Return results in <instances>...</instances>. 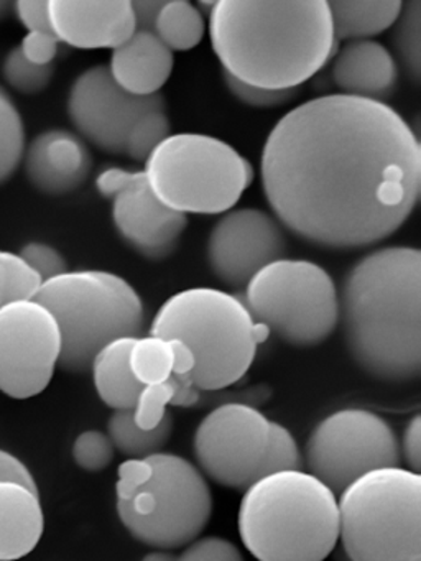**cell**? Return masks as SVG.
Masks as SVG:
<instances>
[{"instance_id": "obj_1", "label": "cell", "mask_w": 421, "mask_h": 561, "mask_svg": "<svg viewBox=\"0 0 421 561\" xmlns=\"http://www.w3.org/2000/svg\"><path fill=\"white\" fill-rule=\"evenodd\" d=\"M262 185L278 221L303 241L367 248L397 232L417 206L420 140L380 101L316 98L273 127Z\"/></svg>"}, {"instance_id": "obj_2", "label": "cell", "mask_w": 421, "mask_h": 561, "mask_svg": "<svg viewBox=\"0 0 421 561\" xmlns=\"http://www.w3.org/2000/svg\"><path fill=\"white\" fill-rule=\"evenodd\" d=\"M209 34L224 71L265 90H298L335 48L325 0H219Z\"/></svg>"}, {"instance_id": "obj_3", "label": "cell", "mask_w": 421, "mask_h": 561, "mask_svg": "<svg viewBox=\"0 0 421 561\" xmlns=\"http://www.w3.org/2000/svg\"><path fill=\"white\" fill-rule=\"evenodd\" d=\"M339 321L352 359L385 382L421 374V252L384 248L352 265L339 294Z\"/></svg>"}, {"instance_id": "obj_4", "label": "cell", "mask_w": 421, "mask_h": 561, "mask_svg": "<svg viewBox=\"0 0 421 561\" xmlns=\"http://www.w3.org/2000/svg\"><path fill=\"white\" fill-rule=\"evenodd\" d=\"M237 527L257 560L321 561L338 545V497L309 471L269 472L247 485Z\"/></svg>"}, {"instance_id": "obj_5", "label": "cell", "mask_w": 421, "mask_h": 561, "mask_svg": "<svg viewBox=\"0 0 421 561\" xmlns=\"http://www.w3.org/2000/svg\"><path fill=\"white\" fill-rule=\"evenodd\" d=\"M150 334L186 343L196 357L191 382L204 392H216L246 376L270 330L253 320L242 298L197 287L171 295L158 308Z\"/></svg>"}, {"instance_id": "obj_6", "label": "cell", "mask_w": 421, "mask_h": 561, "mask_svg": "<svg viewBox=\"0 0 421 561\" xmlns=\"http://www.w3.org/2000/svg\"><path fill=\"white\" fill-rule=\"evenodd\" d=\"M33 298L45 305L58 323V366L66 373H86L102 346L117 337L140 336L144 331L140 295L112 272L66 271L43 280Z\"/></svg>"}, {"instance_id": "obj_7", "label": "cell", "mask_w": 421, "mask_h": 561, "mask_svg": "<svg viewBox=\"0 0 421 561\" xmlns=\"http://www.w3.org/2000/svg\"><path fill=\"white\" fill-rule=\"evenodd\" d=\"M338 511L349 560H421L420 472L400 465L364 472L339 492Z\"/></svg>"}, {"instance_id": "obj_8", "label": "cell", "mask_w": 421, "mask_h": 561, "mask_svg": "<svg viewBox=\"0 0 421 561\" xmlns=\"http://www.w3.org/2000/svg\"><path fill=\"white\" fill-rule=\"evenodd\" d=\"M144 173L155 196L183 215L229 211L253 180L249 160L201 134L168 136L145 160Z\"/></svg>"}, {"instance_id": "obj_9", "label": "cell", "mask_w": 421, "mask_h": 561, "mask_svg": "<svg viewBox=\"0 0 421 561\" xmlns=\"http://www.w3.org/2000/svg\"><path fill=\"white\" fill-rule=\"evenodd\" d=\"M151 474L117 497L122 525L148 547L178 550L200 537L213 514V494L201 469L174 453L147 456Z\"/></svg>"}, {"instance_id": "obj_10", "label": "cell", "mask_w": 421, "mask_h": 561, "mask_svg": "<svg viewBox=\"0 0 421 561\" xmlns=\"http://www.w3.org/2000/svg\"><path fill=\"white\" fill-rule=\"evenodd\" d=\"M242 300L257 323L292 346L321 344L339 323L334 280L321 265L301 259L282 257L260 268Z\"/></svg>"}, {"instance_id": "obj_11", "label": "cell", "mask_w": 421, "mask_h": 561, "mask_svg": "<svg viewBox=\"0 0 421 561\" xmlns=\"http://www.w3.org/2000/svg\"><path fill=\"white\" fill-rule=\"evenodd\" d=\"M308 471L334 492L364 472L401 462L400 442L377 413L342 409L312 428L305 448Z\"/></svg>"}, {"instance_id": "obj_12", "label": "cell", "mask_w": 421, "mask_h": 561, "mask_svg": "<svg viewBox=\"0 0 421 561\" xmlns=\"http://www.w3.org/2000/svg\"><path fill=\"white\" fill-rule=\"evenodd\" d=\"M270 426L272 420L252 403H220L194 432V458L201 472L224 488L246 489L263 476Z\"/></svg>"}, {"instance_id": "obj_13", "label": "cell", "mask_w": 421, "mask_h": 561, "mask_svg": "<svg viewBox=\"0 0 421 561\" xmlns=\"http://www.w3.org/2000/svg\"><path fill=\"white\" fill-rule=\"evenodd\" d=\"M61 333L52 311L35 298L0 307V392L16 400L38 396L52 382Z\"/></svg>"}, {"instance_id": "obj_14", "label": "cell", "mask_w": 421, "mask_h": 561, "mask_svg": "<svg viewBox=\"0 0 421 561\" xmlns=\"http://www.w3.org/2000/svg\"><path fill=\"white\" fill-rule=\"evenodd\" d=\"M95 186L104 198L112 199L115 229L135 252L150 261L173 254L186 229V215L163 205L144 172L112 167L98 176Z\"/></svg>"}, {"instance_id": "obj_15", "label": "cell", "mask_w": 421, "mask_h": 561, "mask_svg": "<svg viewBox=\"0 0 421 561\" xmlns=\"http://www.w3.org/2000/svg\"><path fill=\"white\" fill-rule=\"evenodd\" d=\"M153 110H164L160 93H127L104 65L82 71L69 90L68 116L72 126L98 149L114 156L125 153V139L135 121Z\"/></svg>"}, {"instance_id": "obj_16", "label": "cell", "mask_w": 421, "mask_h": 561, "mask_svg": "<svg viewBox=\"0 0 421 561\" xmlns=\"http://www.w3.org/2000/svg\"><path fill=\"white\" fill-rule=\"evenodd\" d=\"M282 226L262 209L226 211L214 225L207 241L210 271L229 287H246L265 265L285 255Z\"/></svg>"}, {"instance_id": "obj_17", "label": "cell", "mask_w": 421, "mask_h": 561, "mask_svg": "<svg viewBox=\"0 0 421 561\" xmlns=\"http://www.w3.org/2000/svg\"><path fill=\"white\" fill-rule=\"evenodd\" d=\"M48 18L58 42L82 50H114L135 34L134 12L127 0H48Z\"/></svg>"}, {"instance_id": "obj_18", "label": "cell", "mask_w": 421, "mask_h": 561, "mask_svg": "<svg viewBox=\"0 0 421 561\" xmlns=\"http://www.w3.org/2000/svg\"><path fill=\"white\" fill-rule=\"evenodd\" d=\"M29 182L45 195L61 196L78 190L92 170V157L81 137L65 129L38 134L25 150Z\"/></svg>"}, {"instance_id": "obj_19", "label": "cell", "mask_w": 421, "mask_h": 561, "mask_svg": "<svg viewBox=\"0 0 421 561\" xmlns=\"http://www.w3.org/2000/svg\"><path fill=\"white\" fill-rule=\"evenodd\" d=\"M397 78L395 58L374 41L349 42L332 65V80L348 96L384 103L394 94Z\"/></svg>"}, {"instance_id": "obj_20", "label": "cell", "mask_w": 421, "mask_h": 561, "mask_svg": "<svg viewBox=\"0 0 421 561\" xmlns=\"http://www.w3.org/2000/svg\"><path fill=\"white\" fill-rule=\"evenodd\" d=\"M173 64V51L157 35L135 31L127 42L112 50L107 68L122 90L134 96H153L171 77Z\"/></svg>"}, {"instance_id": "obj_21", "label": "cell", "mask_w": 421, "mask_h": 561, "mask_svg": "<svg viewBox=\"0 0 421 561\" xmlns=\"http://www.w3.org/2000/svg\"><path fill=\"white\" fill-rule=\"evenodd\" d=\"M45 530L38 491L0 481V561L20 560L35 550Z\"/></svg>"}, {"instance_id": "obj_22", "label": "cell", "mask_w": 421, "mask_h": 561, "mask_svg": "<svg viewBox=\"0 0 421 561\" xmlns=\"http://www.w3.org/2000/svg\"><path fill=\"white\" fill-rule=\"evenodd\" d=\"M134 336H122L102 346L92 357L91 369L95 390L111 409H134L141 383L128 366V351Z\"/></svg>"}, {"instance_id": "obj_23", "label": "cell", "mask_w": 421, "mask_h": 561, "mask_svg": "<svg viewBox=\"0 0 421 561\" xmlns=\"http://www.w3.org/2000/svg\"><path fill=\"white\" fill-rule=\"evenodd\" d=\"M400 0L328 2L335 41H371V37L391 28L401 11Z\"/></svg>"}, {"instance_id": "obj_24", "label": "cell", "mask_w": 421, "mask_h": 561, "mask_svg": "<svg viewBox=\"0 0 421 561\" xmlns=\"http://www.w3.org/2000/svg\"><path fill=\"white\" fill-rule=\"evenodd\" d=\"M173 433V416L167 412L155 428L144 430L134 422L132 409L114 410L107 422V435L118 451L128 458H144L161 451Z\"/></svg>"}, {"instance_id": "obj_25", "label": "cell", "mask_w": 421, "mask_h": 561, "mask_svg": "<svg viewBox=\"0 0 421 561\" xmlns=\"http://www.w3.org/2000/svg\"><path fill=\"white\" fill-rule=\"evenodd\" d=\"M155 35L168 50H191L203 41V12L187 0L164 2L155 22Z\"/></svg>"}, {"instance_id": "obj_26", "label": "cell", "mask_w": 421, "mask_h": 561, "mask_svg": "<svg viewBox=\"0 0 421 561\" xmlns=\"http://www.w3.org/2000/svg\"><path fill=\"white\" fill-rule=\"evenodd\" d=\"M391 44L408 80L418 87L421 80V2L401 4L400 14L391 25Z\"/></svg>"}, {"instance_id": "obj_27", "label": "cell", "mask_w": 421, "mask_h": 561, "mask_svg": "<svg viewBox=\"0 0 421 561\" xmlns=\"http://www.w3.org/2000/svg\"><path fill=\"white\" fill-rule=\"evenodd\" d=\"M128 366L141 386L160 383L170 379L173 370V354L170 341L164 337L137 336L128 351Z\"/></svg>"}, {"instance_id": "obj_28", "label": "cell", "mask_w": 421, "mask_h": 561, "mask_svg": "<svg viewBox=\"0 0 421 561\" xmlns=\"http://www.w3.org/2000/svg\"><path fill=\"white\" fill-rule=\"evenodd\" d=\"M25 153V127L10 94L0 87V185L9 182Z\"/></svg>"}, {"instance_id": "obj_29", "label": "cell", "mask_w": 421, "mask_h": 561, "mask_svg": "<svg viewBox=\"0 0 421 561\" xmlns=\"http://www.w3.org/2000/svg\"><path fill=\"white\" fill-rule=\"evenodd\" d=\"M170 134V121L164 110H153L135 121L125 139V153L132 160L144 162L150 153L167 139Z\"/></svg>"}, {"instance_id": "obj_30", "label": "cell", "mask_w": 421, "mask_h": 561, "mask_svg": "<svg viewBox=\"0 0 421 561\" xmlns=\"http://www.w3.org/2000/svg\"><path fill=\"white\" fill-rule=\"evenodd\" d=\"M42 278L15 252L0 249V307L19 298H33Z\"/></svg>"}, {"instance_id": "obj_31", "label": "cell", "mask_w": 421, "mask_h": 561, "mask_svg": "<svg viewBox=\"0 0 421 561\" xmlns=\"http://www.w3.org/2000/svg\"><path fill=\"white\" fill-rule=\"evenodd\" d=\"M55 68L53 65L38 67V65L30 64L19 47L12 48L7 54L2 65L3 80L9 87L23 94H36L45 90L52 81Z\"/></svg>"}, {"instance_id": "obj_32", "label": "cell", "mask_w": 421, "mask_h": 561, "mask_svg": "<svg viewBox=\"0 0 421 561\" xmlns=\"http://www.w3.org/2000/svg\"><path fill=\"white\" fill-rule=\"evenodd\" d=\"M177 390L178 379L173 376L164 382L141 387L137 402L132 409L134 422L144 430L155 428L161 422V419L167 415V407L171 405V400H173Z\"/></svg>"}, {"instance_id": "obj_33", "label": "cell", "mask_w": 421, "mask_h": 561, "mask_svg": "<svg viewBox=\"0 0 421 561\" xmlns=\"http://www.w3.org/2000/svg\"><path fill=\"white\" fill-rule=\"evenodd\" d=\"M114 449V443L107 433L86 430L72 443V459L84 471L98 472L111 465Z\"/></svg>"}, {"instance_id": "obj_34", "label": "cell", "mask_w": 421, "mask_h": 561, "mask_svg": "<svg viewBox=\"0 0 421 561\" xmlns=\"http://www.w3.org/2000/svg\"><path fill=\"white\" fill-rule=\"evenodd\" d=\"M301 466L303 455L295 436L282 423L272 422L263 474L283 469H301Z\"/></svg>"}, {"instance_id": "obj_35", "label": "cell", "mask_w": 421, "mask_h": 561, "mask_svg": "<svg viewBox=\"0 0 421 561\" xmlns=\"http://www.w3.org/2000/svg\"><path fill=\"white\" fill-rule=\"evenodd\" d=\"M224 81H226L227 90L237 101L247 106L263 107V110L283 106L298 94V90H265V88L250 87V84L230 77L226 71H224Z\"/></svg>"}, {"instance_id": "obj_36", "label": "cell", "mask_w": 421, "mask_h": 561, "mask_svg": "<svg viewBox=\"0 0 421 561\" xmlns=\"http://www.w3.org/2000/svg\"><path fill=\"white\" fill-rule=\"evenodd\" d=\"M19 255L42 282L68 271L61 252L45 242H29L20 249Z\"/></svg>"}, {"instance_id": "obj_37", "label": "cell", "mask_w": 421, "mask_h": 561, "mask_svg": "<svg viewBox=\"0 0 421 561\" xmlns=\"http://www.w3.org/2000/svg\"><path fill=\"white\" fill-rule=\"evenodd\" d=\"M181 560H242L239 548L223 537L194 538L184 547Z\"/></svg>"}, {"instance_id": "obj_38", "label": "cell", "mask_w": 421, "mask_h": 561, "mask_svg": "<svg viewBox=\"0 0 421 561\" xmlns=\"http://www.w3.org/2000/svg\"><path fill=\"white\" fill-rule=\"evenodd\" d=\"M58 38L52 32H29L20 42L19 48L30 64L46 67L53 65L58 54Z\"/></svg>"}, {"instance_id": "obj_39", "label": "cell", "mask_w": 421, "mask_h": 561, "mask_svg": "<svg viewBox=\"0 0 421 561\" xmlns=\"http://www.w3.org/2000/svg\"><path fill=\"white\" fill-rule=\"evenodd\" d=\"M151 474V465L147 456L144 458H130L118 466L117 484H115V495L122 497L128 492L134 491L138 485L144 484Z\"/></svg>"}, {"instance_id": "obj_40", "label": "cell", "mask_w": 421, "mask_h": 561, "mask_svg": "<svg viewBox=\"0 0 421 561\" xmlns=\"http://www.w3.org/2000/svg\"><path fill=\"white\" fill-rule=\"evenodd\" d=\"M13 9H15L16 18L26 31L52 32L48 2H45V0H19V2H13Z\"/></svg>"}, {"instance_id": "obj_41", "label": "cell", "mask_w": 421, "mask_h": 561, "mask_svg": "<svg viewBox=\"0 0 421 561\" xmlns=\"http://www.w3.org/2000/svg\"><path fill=\"white\" fill-rule=\"evenodd\" d=\"M401 459L411 471L420 472L421 468V416L414 415L405 428L400 445Z\"/></svg>"}, {"instance_id": "obj_42", "label": "cell", "mask_w": 421, "mask_h": 561, "mask_svg": "<svg viewBox=\"0 0 421 561\" xmlns=\"http://www.w3.org/2000/svg\"><path fill=\"white\" fill-rule=\"evenodd\" d=\"M0 481H15L29 485L33 491H38L35 476L30 471L29 466L7 449L0 448Z\"/></svg>"}, {"instance_id": "obj_43", "label": "cell", "mask_w": 421, "mask_h": 561, "mask_svg": "<svg viewBox=\"0 0 421 561\" xmlns=\"http://www.w3.org/2000/svg\"><path fill=\"white\" fill-rule=\"evenodd\" d=\"M168 341H170L171 354H173L171 376L180 380H191V374H193L194 366H196V357H194L193 351L178 337H171Z\"/></svg>"}, {"instance_id": "obj_44", "label": "cell", "mask_w": 421, "mask_h": 561, "mask_svg": "<svg viewBox=\"0 0 421 561\" xmlns=\"http://www.w3.org/2000/svg\"><path fill=\"white\" fill-rule=\"evenodd\" d=\"M163 0H135L130 2L134 12L135 31L151 32L155 34V22L163 8Z\"/></svg>"}, {"instance_id": "obj_45", "label": "cell", "mask_w": 421, "mask_h": 561, "mask_svg": "<svg viewBox=\"0 0 421 561\" xmlns=\"http://www.w3.org/2000/svg\"><path fill=\"white\" fill-rule=\"evenodd\" d=\"M157 551H150L145 554L144 560H174V554L170 553V550H163V548H155Z\"/></svg>"}, {"instance_id": "obj_46", "label": "cell", "mask_w": 421, "mask_h": 561, "mask_svg": "<svg viewBox=\"0 0 421 561\" xmlns=\"http://www.w3.org/2000/svg\"><path fill=\"white\" fill-rule=\"evenodd\" d=\"M10 2H5V0H0V21H2L3 15L9 14L10 11Z\"/></svg>"}]
</instances>
